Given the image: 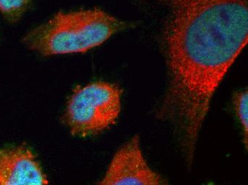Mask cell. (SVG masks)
Segmentation results:
<instances>
[{
    "mask_svg": "<svg viewBox=\"0 0 248 185\" xmlns=\"http://www.w3.org/2000/svg\"><path fill=\"white\" fill-rule=\"evenodd\" d=\"M158 1L169 13V86L159 115L175 127L190 163L214 93L247 45L248 1Z\"/></svg>",
    "mask_w": 248,
    "mask_h": 185,
    "instance_id": "obj_1",
    "label": "cell"
},
{
    "mask_svg": "<svg viewBox=\"0 0 248 185\" xmlns=\"http://www.w3.org/2000/svg\"><path fill=\"white\" fill-rule=\"evenodd\" d=\"M125 26V22L98 9L59 13L30 31L23 42L45 57L82 53L102 44Z\"/></svg>",
    "mask_w": 248,
    "mask_h": 185,
    "instance_id": "obj_2",
    "label": "cell"
},
{
    "mask_svg": "<svg viewBox=\"0 0 248 185\" xmlns=\"http://www.w3.org/2000/svg\"><path fill=\"white\" fill-rule=\"evenodd\" d=\"M122 94V89L116 84L101 81L77 88L64 114L71 133L90 136L114 124L121 113Z\"/></svg>",
    "mask_w": 248,
    "mask_h": 185,
    "instance_id": "obj_3",
    "label": "cell"
},
{
    "mask_svg": "<svg viewBox=\"0 0 248 185\" xmlns=\"http://www.w3.org/2000/svg\"><path fill=\"white\" fill-rule=\"evenodd\" d=\"M101 185H163L168 182L153 171L143 157L140 138L135 135L124 144L112 159Z\"/></svg>",
    "mask_w": 248,
    "mask_h": 185,
    "instance_id": "obj_4",
    "label": "cell"
},
{
    "mask_svg": "<svg viewBox=\"0 0 248 185\" xmlns=\"http://www.w3.org/2000/svg\"><path fill=\"white\" fill-rule=\"evenodd\" d=\"M49 184L34 153L25 147L0 149V185Z\"/></svg>",
    "mask_w": 248,
    "mask_h": 185,
    "instance_id": "obj_5",
    "label": "cell"
},
{
    "mask_svg": "<svg viewBox=\"0 0 248 185\" xmlns=\"http://www.w3.org/2000/svg\"><path fill=\"white\" fill-rule=\"evenodd\" d=\"M233 106L236 116L240 122L243 134V142L248 149V91H237L234 95Z\"/></svg>",
    "mask_w": 248,
    "mask_h": 185,
    "instance_id": "obj_6",
    "label": "cell"
},
{
    "mask_svg": "<svg viewBox=\"0 0 248 185\" xmlns=\"http://www.w3.org/2000/svg\"><path fill=\"white\" fill-rule=\"evenodd\" d=\"M31 0H0V11L9 22L19 20L30 6Z\"/></svg>",
    "mask_w": 248,
    "mask_h": 185,
    "instance_id": "obj_7",
    "label": "cell"
}]
</instances>
